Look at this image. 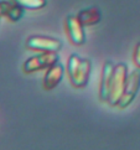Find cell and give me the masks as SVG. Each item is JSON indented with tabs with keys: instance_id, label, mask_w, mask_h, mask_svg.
Segmentation results:
<instances>
[{
	"instance_id": "cell-1",
	"label": "cell",
	"mask_w": 140,
	"mask_h": 150,
	"mask_svg": "<svg viewBox=\"0 0 140 150\" xmlns=\"http://www.w3.org/2000/svg\"><path fill=\"white\" fill-rule=\"evenodd\" d=\"M92 62L88 58H81L77 53H72L67 61V73L72 86L82 88L89 81Z\"/></svg>"
},
{
	"instance_id": "cell-2",
	"label": "cell",
	"mask_w": 140,
	"mask_h": 150,
	"mask_svg": "<svg viewBox=\"0 0 140 150\" xmlns=\"http://www.w3.org/2000/svg\"><path fill=\"white\" fill-rule=\"evenodd\" d=\"M128 79V67L125 63H118L114 66V72H113L112 77V83H110V89H109V97H108V103L110 105H118L119 100L122 98L123 93L125 89Z\"/></svg>"
},
{
	"instance_id": "cell-3",
	"label": "cell",
	"mask_w": 140,
	"mask_h": 150,
	"mask_svg": "<svg viewBox=\"0 0 140 150\" xmlns=\"http://www.w3.org/2000/svg\"><path fill=\"white\" fill-rule=\"evenodd\" d=\"M57 62H58L57 52H42L40 55L28 58L24 62L23 69L25 73H32V72L39 71V69L50 68Z\"/></svg>"
},
{
	"instance_id": "cell-4",
	"label": "cell",
	"mask_w": 140,
	"mask_h": 150,
	"mask_svg": "<svg viewBox=\"0 0 140 150\" xmlns=\"http://www.w3.org/2000/svg\"><path fill=\"white\" fill-rule=\"evenodd\" d=\"M26 46L40 52H58L62 49V42L53 37L32 36L26 41Z\"/></svg>"
},
{
	"instance_id": "cell-5",
	"label": "cell",
	"mask_w": 140,
	"mask_h": 150,
	"mask_svg": "<svg viewBox=\"0 0 140 150\" xmlns=\"http://www.w3.org/2000/svg\"><path fill=\"white\" fill-rule=\"evenodd\" d=\"M139 87H140V71L139 69H135V71H133L130 74H128L124 93H123L119 103H118V107L125 108L127 105L130 104L134 100V98H135V96L139 91Z\"/></svg>"
},
{
	"instance_id": "cell-6",
	"label": "cell",
	"mask_w": 140,
	"mask_h": 150,
	"mask_svg": "<svg viewBox=\"0 0 140 150\" xmlns=\"http://www.w3.org/2000/svg\"><path fill=\"white\" fill-rule=\"evenodd\" d=\"M66 29L71 41L74 45H82L86 41V33H84V26L78 20L77 16L69 15L66 19Z\"/></svg>"
},
{
	"instance_id": "cell-7",
	"label": "cell",
	"mask_w": 140,
	"mask_h": 150,
	"mask_svg": "<svg viewBox=\"0 0 140 150\" xmlns=\"http://www.w3.org/2000/svg\"><path fill=\"white\" fill-rule=\"evenodd\" d=\"M63 74H64V67L61 63L57 62L53 66H51L47 69V72L44 77V82H42L44 88L50 91V89H53L55 87H57V86L60 84V82L62 81Z\"/></svg>"
},
{
	"instance_id": "cell-8",
	"label": "cell",
	"mask_w": 140,
	"mask_h": 150,
	"mask_svg": "<svg viewBox=\"0 0 140 150\" xmlns=\"http://www.w3.org/2000/svg\"><path fill=\"white\" fill-rule=\"evenodd\" d=\"M114 66L115 65L110 61H107L103 66V72H102V79L99 86V98L105 102H108V97H109V89H110L113 72H114Z\"/></svg>"
},
{
	"instance_id": "cell-9",
	"label": "cell",
	"mask_w": 140,
	"mask_h": 150,
	"mask_svg": "<svg viewBox=\"0 0 140 150\" xmlns=\"http://www.w3.org/2000/svg\"><path fill=\"white\" fill-rule=\"evenodd\" d=\"M0 9L3 16H6L11 21H19L24 15V8L13 0H0Z\"/></svg>"
},
{
	"instance_id": "cell-10",
	"label": "cell",
	"mask_w": 140,
	"mask_h": 150,
	"mask_svg": "<svg viewBox=\"0 0 140 150\" xmlns=\"http://www.w3.org/2000/svg\"><path fill=\"white\" fill-rule=\"evenodd\" d=\"M77 18L82 23L83 26H92V25L98 24L100 21V11L95 6L83 9L78 13Z\"/></svg>"
},
{
	"instance_id": "cell-11",
	"label": "cell",
	"mask_w": 140,
	"mask_h": 150,
	"mask_svg": "<svg viewBox=\"0 0 140 150\" xmlns=\"http://www.w3.org/2000/svg\"><path fill=\"white\" fill-rule=\"evenodd\" d=\"M13 1L19 4L24 9H30V10L41 9L47 4L46 0H13Z\"/></svg>"
},
{
	"instance_id": "cell-12",
	"label": "cell",
	"mask_w": 140,
	"mask_h": 150,
	"mask_svg": "<svg viewBox=\"0 0 140 150\" xmlns=\"http://www.w3.org/2000/svg\"><path fill=\"white\" fill-rule=\"evenodd\" d=\"M134 62H135V65L140 68V42L136 45L135 51H134Z\"/></svg>"
},
{
	"instance_id": "cell-13",
	"label": "cell",
	"mask_w": 140,
	"mask_h": 150,
	"mask_svg": "<svg viewBox=\"0 0 140 150\" xmlns=\"http://www.w3.org/2000/svg\"><path fill=\"white\" fill-rule=\"evenodd\" d=\"M3 16V14H1V9H0V18H1Z\"/></svg>"
}]
</instances>
